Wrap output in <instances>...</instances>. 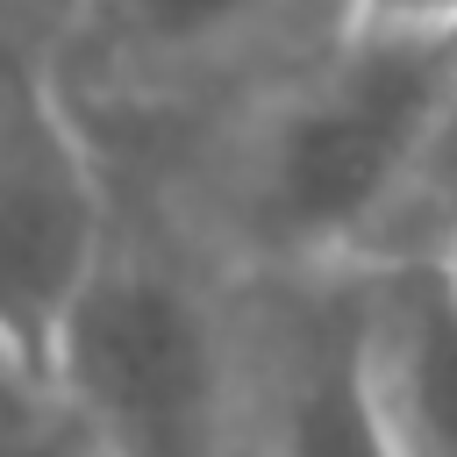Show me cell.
<instances>
[{"label":"cell","mask_w":457,"mask_h":457,"mask_svg":"<svg viewBox=\"0 0 457 457\" xmlns=\"http://www.w3.org/2000/svg\"><path fill=\"white\" fill-rule=\"evenodd\" d=\"M271 457H386V436L357 371V307H321L300 321L278 378Z\"/></svg>","instance_id":"5b68a950"},{"label":"cell","mask_w":457,"mask_h":457,"mask_svg":"<svg viewBox=\"0 0 457 457\" xmlns=\"http://www.w3.org/2000/svg\"><path fill=\"white\" fill-rule=\"evenodd\" d=\"M457 243V79L450 100L436 114V136L407 179V193L393 200V214L371 228V243L357 250V264H414V257H450Z\"/></svg>","instance_id":"52a82bcc"},{"label":"cell","mask_w":457,"mask_h":457,"mask_svg":"<svg viewBox=\"0 0 457 457\" xmlns=\"http://www.w3.org/2000/svg\"><path fill=\"white\" fill-rule=\"evenodd\" d=\"M114 457H228V371L207 314L150 264H100L43 371Z\"/></svg>","instance_id":"7a4b0ae2"},{"label":"cell","mask_w":457,"mask_h":457,"mask_svg":"<svg viewBox=\"0 0 457 457\" xmlns=\"http://www.w3.org/2000/svg\"><path fill=\"white\" fill-rule=\"evenodd\" d=\"M443 264H450V278H457V243H450V257H443Z\"/></svg>","instance_id":"8fae6325"},{"label":"cell","mask_w":457,"mask_h":457,"mask_svg":"<svg viewBox=\"0 0 457 457\" xmlns=\"http://www.w3.org/2000/svg\"><path fill=\"white\" fill-rule=\"evenodd\" d=\"M357 371L386 457H457V278L443 257L364 264Z\"/></svg>","instance_id":"277c9868"},{"label":"cell","mask_w":457,"mask_h":457,"mask_svg":"<svg viewBox=\"0 0 457 457\" xmlns=\"http://www.w3.org/2000/svg\"><path fill=\"white\" fill-rule=\"evenodd\" d=\"M357 21H414V29H457V0H350Z\"/></svg>","instance_id":"9c48e42d"},{"label":"cell","mask_w":457,"mask_h":457,"mask_svg":"<svg viewBox=\"0 0 457 457\" xmlns=\"http://www.w3.org/2000/svg\"><path fill=\"white\" fill-rule=\"evenodd\" d=\"M357 21V14H350ZM457 79V29L357 21L264 150L257 214L278 250L357 257L407 193Z\"/></svg>","instance_id":"6da1fadb"},{"label":"cell","mask_w":457,"mask_h":457,"mask_svg":"<svg viewBox=\"0 0 457 457\" xmlns=\"http://www.w3.org/2000/svg\"><path fill=\"white\" fill-rule=\"evenodd\" d=\"M86 43L121 64H186L257 29L278 0H71Z\"/></svg>","instance_id":"8992f818"},{"label":"cell","mask_w":457,"mask_h":457,"mask_svg":"<svg viewBox=\"0 0 457 457\" xmlns=\"http://www.w3.org/2000/svg\"><path fill=\"white\" fill-rule=\"evenodd\" d=\"M14 371H29V364H21V357H14V350H7V343H0V386H7V378H14Z\"/></svg>","instance_id":"30bf717a"},{"label":"cell","mask_w":457,"mask_h":457,"mask_svg":"<svg viewBox=\"0 0 457 457\" xmlns=\"http://www.w3.org/2000/svg\"><path fill=\"white\" fill-rule=\"evenodd\" d=\"M100 186L43 93H0V343L50 371V350L100 278Z\"/></svg>","instance_id":"3957f363"},{"label":"cell","mask_w":457,"mask_h":457,"mask_svg":"<svg viewBox=\"0 0 457 457\" xmlns=\"http://www.w3.org/2000/svg\"><path fill=\"white\" fill-rule=\"evenodd\" d=\"M0 457H114V450L43 371H14L0 386Z\"/></svg>","instance_id":"ba28073f"}]
</instances>
